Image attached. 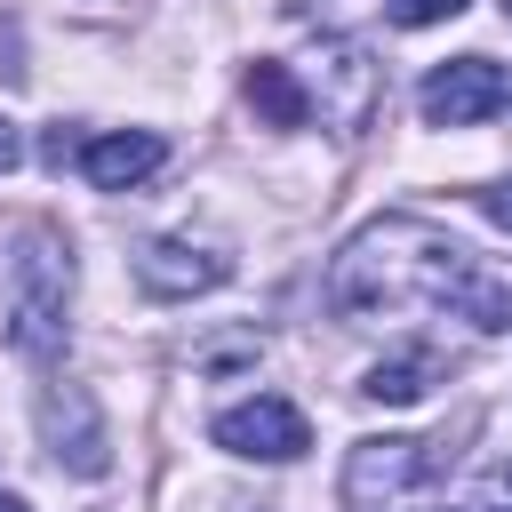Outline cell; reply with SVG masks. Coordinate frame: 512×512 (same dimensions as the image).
<instances>
[{
    "mask_svg": "<svg viewBox=\"0 0 512 512\" xmlns=\"http://www.w3.org/2000/svg\"><path fill=\"white\" fill-rule=\"evenodd\" d=\"M160 160H168V144H160L152 128H104V136L80 144V176H88L96 192H136Z\"/></svg>",
    "mask_w": 512,
    "mask_h": 512,
    "instance_id": "cell-9",
    "label": "cell"
},
{
    "mask_svg": "<svg viewBox=\"0 0 512 512\" xmlns=\"http://www.w3.org/2000/svg\"><path fill=\"white\" fill-rule=\"evenodd\" d=\"M472 0H392V24H448V16H464Z\"/></svg>",
    "mask_w": 512,
    "mask_h": 512,
    "instance_id": "cell-13",
    "label": "cell"
},
{
    "mask_svg": "<svg viewBox=\"0 0 512 512\" xmlns=\"http://www.w3.org/2000/svg\"><path fill=\"white\" fill-rule=\"evenodd\" d=\"M472 328H512V288H496L488 272H472V288H464V304H456Z\"/></svg>",
    "mask_w": 512,
    "mask_h": 512,
    "instance_id": "cell-12",
    "label": "cell"
},
{
    "mask_svg": "<svg viewBox=\"0 0 512 512\" xmlns=\"http://www.w3.org/2000/svg\"><path fill=\"white\" fill-rule=\"evenodd\" d=\"M504 96H512L504 64H488V56H448V64L424 72V96H416V104H424L432 128H472V120L504 112Z\"/></svg>",
    "mask_w": 512,
    "mask_h": 512,
    "instance_id": "cell-7",
    "label": "cell"
},
{
    "mask_svg": "<svg viewBox=\"0 0 512 512\" xmlns=\"http://www.w3.org/2000/svg\"><path fill=\"white\" fill-rule=\"evenodd\" d=\"M296 88H304V104H312L336 136H360V128L376 120V104H384V64H376L360 40H320L312 64L296 72Z\"/></svg>",
    "mask_w": 512,
    "mask_h": 512,
    "instance_id": "cell-3",
    "label": "cell"
},
{
    "mask_svg": "<svg viewBox=\"0 0 512 512\" xmlns=\"http://www.w3.org/2000/svg\"><path fill=\"white\" fill-rule=\"evenodd\" d=\"M432 376H440V352H432V344H408V352L376 360V368L360 376V392H368L376 408H408V400H424V392H432Z\"/></svg>",
    "mask_w": 512,
    "mask_h": 512,
    "instance_id": "cell-10",
    "label": "cell"
},
{
    "mask_svg": "<svg viewBox=\"0 0 512 512\" xmlns=\"http://www.w3.org/2000/svg\"><path fill=\"white\" fill-rule=\"evenodd\" d=\"M40 440L80 480H104L112 472V432H104V408H96L88 384H48L40 392Z\"/></svg>",
    "mask_w": 512,
    "mask_h": 512,
    "instance_id": "cell-6",
    "label": "cell"
},
{
    "mask_svg": "<svg viewBox=\"0 0 512 512\" xmlns=\"http://www.w3.org/2000/svg\"><path fill=\"white\" fill-rule=\"evenodd\" d=\"M232 280V256L224 248H208V240H144L136 248V288L144 296H160V304H184V296H208V288H224Z\"/></svg>",
    "mask_w": 512,
    "mask_h": 512,
    "instance_id": "cell-8",
    "label": "cell"
},
{
    "mask_svg": "<svg viewBox=\"0 0 512 512\" xmlns=\"http://www.w3.org/2000/svg\"><path fill=\"white\" fill-rule=\"evenodd\" d=\"M464 512H496V504H464Z\"/></svg>",
    "mask_w": 512,
    "mask_h": 512,
    "instance_id": "cell-17",
    "label": "cell"
},
{
    "mask_svg": "<svg viewBox=\"0 0 512 512\" xmlns=\"http://www.w3.org/2000/svg\"><path fill=\"white\" fill-rule=\"evenodd\" d=\"M0 512H32V504H24V496H8V488H0Z\"/></svg>",
    "mask_w": 512,
    "mask_h": 512,
    "instance_id": "cell-16",
    "label": "cell"
},
{
    "mask_svg": "<svg viewBox=\"0 0 512 512\" xmlns=\"http://www.w3.org/2000/svg\"><path fill=\"white\" fill-rule=\"evenodd\" d=\"M480 208H488V216L512 232V176H504V184H488V192H480Z\"/></svg>",
    "mask_w": 512,
    "mask_h": 512,
    "instance_id": "cell-14",
    "label": "cell"
},
{
    "mask_svg": "<svg viewBox=\"0 0 512 512\" xmlns=\"http://www.w3.org/2000/svg\"><path fill=\"white\" fill-rule=\"evenodd\" d=\"M72 240L56 224H24L8 256V344L24 360H56L72 336Z\"/></svg>",
    "mask_w": 512,
    "mask_h": 512,
    "instance_id": "cell-2",
    "label": "cell"
},
{
    "mask_svg": "<svg viewBox=\"0 0 512 512\" xmlns=\"http://www.w3.org/2000/svg\"><path fill=\"white\" fill-rule=\"evenodd\" d=\"M504 8H512V0H504Z\"/></svg>",
    "mask_w": 512,
    "mask_h": 512,
    "instance_id": "cell-19",
    "label": "cell"
},
{
    "mask_svg": "<svg viewBox=\"0 0 512 512\" xmlns=\"http://www.w3.org/2000/svg\"><path fill=\"white\" fill-rule=\"evenodd\" d=\"M472 248L448 240L432 216H376L360 224L336 264H328V304L344 320H392V312H424V304H464L472 288Z\"/></svg>",
    "mask_w": 512,
    "mask_h": 512,
    "instance_id": "cell-1",
    "label": "cell"
},
{
    "mask_svg": "<svg viewBox=\"0 0 512 512\" xmlns=\"http://www.w3.org/2000/svg\"><path fill=\"white\" fill-rule=\"evenodd\" d=\"M24 160V136H16V120H0V176Z\"/></svg>",
    "mask_w": 512,
    "mask_h": 512,
    "instance_id": "cell-15",
    "label": "cell"
},
{
    "mask_svg": "<svg viewBox=\"0 0 512 512\" xmlns=\"http://www.w3.org/2000/svg\"><path fill=\"white\" fill-rule=\"evenodd\" d=\"M432 440H408V432H384V440H352V456H344V504H360V512H376V504H400V496H416L424 480H432Z\"/></svg>",
    "mask_w": 512,
    "mask_h": 512,
    "instance_id": "cell-5",
    "label": "cell"
},
{
    "mask_svg": "<svg viewBox=\"0 0 512 512\" xmlns=\"http://www.w3.org/2000/svg\"><path fill=\"white\" fill-rule=\"evenodd\" d=\"M504 496H512V464H504Z\"/></svg>",
    "mask_w": 512,
    "mask_h": 512,
    "instance_id": "cell-18",
    "label": "cell"
},
{
    "mask_svg": "<svg viewBox=\"0 0 512 512\" xmlns=\"http://www.w3.org/2000/svg\"><path fill=\"white\" fill-rule=\"evenodd\" d=\"M208 440H216L224 456H248V464H296V456L312 448V424H304V408H296V400H280V392H256V400H232V408H216Z\"/></svg>",
    "mask_w": 512,
    "mask_h": 512,
    "instance_id": "cell-4",
    "label": "cell"
},
{
    "mask_svg": "<svg viewBox=\"0 0 512 512\" xmlns=\"http://www.w3.org/2000/svg\"><path fill=\"white\" fill-rule=\"evenodd\" d=\"M240 88H248V104H256V120H264V128H304V120H312V104H304V88H296V64L256 56Z\"/></svg>",
    "mask_w": 512,
    "mask_h": 512,
    "instance_id": "cell-11",
    "label": "cell"
}]
</instances>
